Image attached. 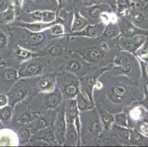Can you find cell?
<instances>
[{
  "instance_id": "6da1fadb",
  "label": "cell",
  "mask_w": 148,
  "mask_h": 147,
  "mask_svg": "<svg viewBox=\"0 0 148 147\" xmlns=\"http://www.w3.org/2000/svg\"><path fill=\"white\" fill-rule=\"evenodd\" d=\"M80 141L86 145L99 144V136L103 131L99 113L96 107L80 113Z\"/></svg>"
},
{
  "instance_id": "7a4b0ae2",
  "label": "cell",
  "mask_w": 148,
  "mask_h": 147,
  "mask_svg": "<svg viewBox=\"0 0 148 147\" xmlns=\"http://www.w3.org/2000/svg\"><path fill=\"white\" fill-rule=\"evenodd\" d=\"M23 29L25 32H18V34H14L13 32L11 33V36L16 38L15 39V40H16V44L36 53L43 50L50 42L49 40L54 38L49 32L47 33L44 31L33 32L25 28Z\"/></svg>"
},
{
  "instance_id": "3957f363",
  "label": "cell",
  "mask_w": 148,
  "mask_h": 147,
  "mask_svg": "<svg viewBox=\"0 0 148 147\" xmlns=\"http://www.w3.org/2000/svg\"><path fill=\"white\" fill-rule=\"evenodd\" d=\"M51 62L50 60L45 57L41 56L22 62L17 67L18 79L33 78L45 74L46 71L52 67Z\"/></svg>"
},
{
  "instance_id": "277c9868",
  "label": "cell",
  "mask_w": 148,
  "mask_h": 147,
  "mask_svg": "<svg viewBox=\"0 0 148 147\" xmlns=\"http://www.w3.org/2000/svg\"><path fill=\"white\" fill-rule=\"evenodd\" d=\"M56 75V87L61 91L64 99H75L80 91L79 77L65 70H58Z\"/></svg>"
},
{
  "instance_id": "5b68a950",
  "label": "cell",
  "mask_w": 148,
  "mask_h": 147,
  "mask_svg": "<svg viewBox=\"0 0 148 147\" xmlns=\"http://www.w3.org/2000/svg\"><path fill=\"white\" fill-rule=\"evenodd\" d=\"M34 83L35 79L29 80L27 78L18 79L6 93L8 105L14 108L17 104L32 95L34 93Z\"/></svg>"
},
{
  "instance_id": "8992f818",
  "label": "cell",
  "mask_w": 148,
  "mask_h": 147,
  "mask_svg": "<svg viewBox=\"0 0 148 147\" xmlns=\"http://www.w3.org/2000/svg\"><path fill=\"white\" fill-rule=\"evenodd\" d=\"M77 53L87 63L95 66L103 62L108 56L110 47L106 42H101L99 45H90L77 49Z\"/></svg>"
},
{
  "instance_id": "52a82bcc",
  "label": "cell",
  "mask_w": 148,
  "mask_h": 147,
  "mask_svg": "<svg viewBox=\"0 0 148 147\" xmlns=\"http://www.w3.org/2000/svg\"><path fill=\"white\" fill-rule=\"evenodd\" d=\"M58 70H65L80 77L86 75L94 68V66L85 61L78 53L76 55H67L66 60L58 66Z\"/></svg>"
},
{
  "instance_id": "ba28073f",
  "label": "cell",
  "mask_w": 148,
  "mask_h": 147,
  "mask_svg": "<svg viewBox=\"0 0 148 147\" xmlns=\"http://www.w3.org/2000/svg\"><path fill=\"white\" fill-rule=\"evenodd\" d=\"M111 67L112 66H107L106 67H101V68L95 67L89 72L87 73L86 75L79 77L80 92L83 93L85 96H86L94 103L95 102L93 98V90H94V87L96 84L97 81L103 73L111 70Z\"/></svg>"
},
{
  "instance_id": "9c48e42d",
  "label": "cell",
  "mask_w": 148,
  "mask_h": 147,
  "mask_svg": "<svg viewBox=\"0 0 148 147\" xmlns=\"http://www.w3.org/2000/svg\"><path fill=\"white\" fill-rule=\"evenodd\" d=\"M56 88V75L55 73H45L36 77L34 83L35 95L40 93H49Z\"/></svg>"
},
{
  "instance_id": "30bf717a",
  "label": "cell",
  "mask_w": 148,
  "mask_h": 147,
  "mask_svg": "<svg viewBox=\"0 0 148 147\" xmlns=\"http://www.w3.org/2000/svg\"><path fill=\"white\" fill-rule=\"evenodd\" d=\"M36 95L41 99V107L47 110L58 109L64 101L63 94L57 87L51 92L40 93Z\"/></svg>"
},
{
  "instance_id": "8fae6325",
  "label": "cell",
  "mask_w": 148,
  "mask_h": 147,
  "mask_svg": "<svg viewBox=\"0 0 148 147\" xmlns=\"http://www.w3.org/2000/svg\"><path fill=\"white\" fill-rule=\"evenodd\" d=\"M63 107H64V114L66 123H74L76 126L77 132L80 136V128H81V123H80V111L78 107L77 106L76 99H65L64 102H63Z\"/></svg>"
},
{
  "instance_id": "7c38bea8",
  "label": "cell",
  "mask_w": 148,
  "mask_h": 147,
  "mask_svg": "<svg viewBox=\"0 0 148 147\" xmlns=\"http://www.w3.org/2000/svg\"><path fill=\"white\" fill-rule=\"evenodd\" d=\"M18 79L16 68L0 66V94H6Z\"/></svg>"
},
{
  "instance_id": "4fadbf2b",
  "label": "cell",
  "mask_w": 148,
  "mask_h": 147,
  "mask_svg": "<svg viewBox=\"0 0 148 147\" xmlns=\"http://www.w3.org/2000/svg\"><path fill=\"white\" fill-rule=\"evenodd\" d=\"M105 11H111L110 5L106 3H97L92 6L86 7L83 13L80 12V13L87 18L89 24L91 21H94L91 24H94L100 22V15Z\"/></svg>"
},
{
  "instance_id": "5bb4252c",
  "label": "cell",
  "mask_w": 148,
  "mask_h": 147,
  "mask_svg": "<svg viewBox=\"0 0 148 147\" xmlns=\"http://www.w3.org/2000/svg\"><path fill=\"white\" fill-rule=\"evenodd\" d=\"M106 24L103 22H99L97 24H88L86 27L79 32H69L66 35V36L72 37H83L88 38H99L103 34Z\"/></svg>"
},
{
  "instance_id": "9a60e30c",
  "label": "cell",
  "mask_w": 148,
  "mask_h": 147,
  "mask_svg": "<svg viewBox=\"0 0 148 147\" xmlns=\"http://www.w3.org/2000/svg\"><path fill=\"white\" fill-rule=\"evenodd\" d=\"M53 130L56 141L58 145H64L65 142V133L66 129V121L64 109L56 113V118L54 121Z\"/></svg>"
},
{
  "instance_id": "2e32d148",
  "label": "cell",
  "mask_w": 148,
  "mask_h": 147,
  "mask_svg": "<svg viewBox=\"0 0 148 147\" xmlns=\"http://www.w3.org/2000/svg\"><path fill=\"white\" fill-rule=\"evenodd\" d=\"M144 41V38L142 36H133V37L126 38L121 36L117 39V44L119 47L123 50L127 52H134L136 51Z\"/></svg>"
},
{
  "instance_id": "e0dca14e",
  "label": "cell",
  "mask_w": 148,
  "mask_h": 147,
  "mask_svg": "<svg viewBox=\"0 0 148 147\" xmlns=\"http://www.w3.org/2000/svg\"><path fill=\"white\" fill-rule=\"evenodd\" d=\"M34 140L43 141V142L47 144L48 146L56 145V144L58 145V142L56 141V137H55L52 126H47V127L38 131L34 134H32L30 141H34Z\"/></svg>"
},
{
  "instance_id": "ac0fdd59",
  "label": "cell",
  "mask_w": 148,
  "mask_h": 147,
  "mask_svg": "<svg viewBox=\"0 0 148 147\" xmlns=\"http://www.w3.org/2000/svg\"><path fill=\"white\" fill-rule=\"evenodd\" d=\"M80 144V136L74 123H66L65 133V142L64 146H79Z\"/></svg>"
},
{
  "instance_id": "d6986e66",
  "label": "cell",
  "mask_w": 148,
  "mask_h": 147,
  "mask_svg": "<svg viewBox=\"0 0 148 147\" xmlns=\"http://www.w3.org/2000/svg\"><path fill=\"white\" fill-rule=\"evenodd\" d=\"M19 144L17 133L12 129H0V146H17Z\"/></svg>"
},
{
  "instance_id": "ffe728a7",
  "label": "cell",
  "mask_w": 148,
  "mask_h": 147,
  "mask_svg": "<svg viewBox=\"0 0 148 147\" xmlns=\"http://www.w3.org/2000/svg\"><path fill=\"white\" fill-rule=\"evenodd\" d=\"M12 50H13V58H15L16 60V61L18 62V64L21 63L22 62L29 60L31 58L38 57L36 52H33V51L27 49L26 48H24L22 46H20L17 44H14V47H13Z\"/></svg>"
},
{
  "instance_id": "44dd1931",
  "label": "cell",
  "mask_w": 148,
  "mask_h": 147,
  "mask_svg": "<svg viewBox=\"0 0 148 147\" xmlns=\"http://www.w3.org/2000/svg\"><path fill=\"white\" fill-rule=\"evenodd\" d=\"M55 23H56V21L52 23H44L42 21H40V22L27 23L24 22V21H18V20L16 22L13 24V26L20 27L25 28V29H27L33 32H42V31L46 30V29H48Z\"/></svg>"
},
{
  "instance_id": "7402d4cb",
  "label": "cell",
  "mask_w": 148,
  "mask_h": 147,
  "mask_svg": "<svg viewBox=\"0 0 148 147\" xmlns=\"http://www.w3.org/2000/svg\"><path fill=\"white\" fill-rule=\"evenodd\" d=\"M41 114V112L36 111L31 109H25L17 114L16 116L15 117V120L17 124L21 125L28 124L33 122L38 117H39Z\"/></svg>"
},
{
  "instance_id": "603a6c76",
  "label": "cell",
  "mask_w": 148,
  "mask_h": 147,
  "mask_svg": "<svg viewBox=\"0 0 148 147\" xmlns=\"http://www.w3.org/2000/svg\"><path fill=\"white\" fill-rule=\"evenodd\" d=\"M88 24H89L88 21L85 16L80 13V10H75L73 13V18H72L70 32H79L84 29Z\"/></svg>"
},
{
  "instance_id": "cb8c5ba5",
  "label": "cell",
  "mask_w": 148,
  "mask_h": 147,
  "mask_svg": "<svg viewBox=\"0 0 148 147\" xmlns=\"http://www.w3.org/2000/svg\"><path fill=\"white\" fill-rule=\"evenodd\" d=\"M59 9L60 10H58L57 16H56V23H60V24H63L67 33H69L72 21V19L71 20V18H70L71 12L67 9H65V8H59Z\"/></svg>"
},
{
  "instance_id": "d4e9b609",
  "label": "cell",
  "mask_w": 148,
  "mask_h": 147,
  "mask_svg": "<svg viewBox=\"0 0 148 147\" xmlns=\"http://www.w3.org/2000/svg\"><path fill=\"white\" fill-rule=\"evenodd\" d=\"M75 99H76L77 106L78 107L80 113L90 110L95 107V104L91 102L86 96H85L80 91L77 94Z\"/></svg>"
},
{
  "instance_id": "484cf974",
  "label": "cell",
  "mask_w": 148,
  "mask_h": 147,
  "mask_svg": "<svg viewBox=\"0 0 148 147\" xmlns=\"http://www.w3.org/2000/svg\"><path fill=\"white\" fill-rule=\"evenodd\" d=\"M119 35L120 30L117 22H110L106 25L100 38L103 39H116L118 38Z\"/></svg>"
},
{
  "instance_id": "4316f807",
  "label": "cell",
  "mask_w": 148,
  "mask_h": 147,
  "mask_svg": "<svg viewBox=\"0 0 148 147\" xmlns=\"http://www.w3.org/2000/svg\"><path fill=\"white\" fill-rule=\"evenodd\" d=\"M97 110L103 126V131H109L112 125L114 124V113H111L105 110H102V109H97Z\"/></svg>"
},
{
  "instance_id": "83f0119b",
  "label": "cell",
  "mask_w": 148,
  "mask_h": 147,
  "mask_svg": "<svg viewBox=\"0 0 148 147\" xmlns=\"http://www.w3.org/2000/svg\"><path fill=\"white\" fill-rule=\"evenodd\" d=\"M17 135H18V143L20 145L25 146L27 144H30L32 133L27 125H21L18 128L17 131Z\"/></svg>"
},
{
  "instance_id": "f1b7e54d",
  "label": "cell",
  "mask_w": 148,
  "mask_h": 147,
  "mask_svg": "<svg viewBox=\"0 0 148 147\" xmlns=\"http://www.w3.org/2000/svg\"><path fill=\"white\" fill-rule=\"evenodd\" d=\"M16 16V13L14 8L11 5H10L6 10L0 13V25H5L12 23L14 21Z\"/></svg>"
},
{
  "instance_id": "f546056e",
  "label": "cell",
  "mask_w": 148,
  "mask_h": 147,
  "mask_svg": "<svg viewBox=\"0 0 148 147\" xmlns=\"http://www.w3.org/2000/svg\"><path fill=\"white\" fill-rule=\"evenodd\" d=\"M42 19V10H36L31 12H27L18 18V21L27 23L40 22Z\"/></svg>"
},
{
  "instance_id": "4dcf8cb0",
  "label": "cell",
  "mask_w": 148,
  "mask_h": 147,
  "mask_svg": "<svg viewBox=\"0 0 148 147\" xmlns=\"http://www.w3.org/2000/svg\"><path fill=\"white\" fill-rule=\"evenodd\" d=\"M13 116V107L9 105L0 107V121L3 124H8L11 121Z\"/></svg>"
},
{
  "instance_id": "1f68e13d",
  "label": "cell",
  "mask_w": 148,
  "mask_h": 147,
  "mask_svg": "<svg viewBox=\"0 0 148 147\" xmlns=\"http://www.w3.org/2000/svg\"><path fill=\"white\" fill-rule=\"evenodd\" d=\"M48 30L54 38L65 36L67 33L64 25L60 23H55L48 29Z\"/></svg>"
},
{
  "instance_id": "d6a6232c",
  "label": "cell",
  "mask_w": 148,
  "mask_h": 147,
  "mask_svg": "<svg viewBox=\"0 0 148 147\" xmlns=\"http://www.w3.org/2000/svg\"><path fill=\"white\" fill-rule=\"evenodd\" d=\"M30 3L31 11L36 10H48L47 2L49 0H29ZM30 11V12H31Z\"/></svg>"
},
{
  "instance_id": "836d02e7",
  "label": "cell",
  "mask_w": 148,
  "mask_h": 147,
  "mask_svg": "<svg viewBox=\"0 0 148 147\" xmlns=\"http://www.w3.org/2000/svg\"><path fill=\"white\" fill-rule=\"evenodd\" d=\"M56 16H57V13L54 10H43L41 21L44 23L55 22L56 19Z\"/></svg>"
},
{
  "instance_id": "e575fe53",
  "label": "cell",
  "mask_w": 148,
  "mask_h": 147,
  "mask_svg": "<svg viewBox=\"0 0 148 147\" xmlns=\"http://www.w3.org/2000/svg\"><path fill=\"white\" fill-rule=\"evenodd\" d=\"M114 124L123 127H127V118L125 113H116L114 114Z\"/></svg>"
},
{
  "instance_id": "d590c367",
  "label": "cell",
  "mask_w": 148,
  "mask_h": 147,
  "mask_svg": "<svg viewBox=\"0 0 148 147\" xmlns=\"http://www.w3.org/2000/svg\"><path fill=\"white\" fill-rule=\"evenodd\" d=\"M8 44V37L5 31L0 28V54H2L7 48Z\"/></svg>"
},
{
  "instance_id": "8d00e7d4",
  "label": "cell",
  "mask_w": 148,
  "mask_h": 147,
  "mask_svg": "<svg viewBox=\"0 0 148 147\" xmlns=\"http://www.w3.org/2000/svg\"><path fill=\"white\" fill-rule=\"evenodd\" d=\"M117 10L119 14L124 13L130 8V3L128 0H116Z\"/></svg>"
},
{
  "instance_id": "74e56055",
  "label": "cell",
  "mask_w": 148,
  "mask_h": 147,
  "mask_svg": "<svg viewBox=\"0 0 148 147\" xmlns=\"http://www.w3.org/2000/svg\"><path fill=\"white\" fill-rule=\"evenodd\" d=\"M24 1L25 0H11L10 1V5L14 8L16 15H19L24 5Z\"/></svg>"
},
{
  "instance_id": "f35d334b",
  "label": "cell",
  "mask_w": 148,
  "mask_h": 147,
  "mask_svg": "<svg viewBox=\"0 0 148 147\" xmlns=\"http://www.w3.org/2000/svg\"><path fill=\"white\" fill-rule=\"evenodd\" d=\"M130 116L133 120H138L142 116V110L139 107L132 109L130 111Z\"/></svg>"
},
{
  "instance_id": "ab89813d",
  "label": "cell",
  "mask_w": 148,
  "mask_h": 147,
  "mask_svg": "<svg viewBox=\"0 0 148 147\" xmlns=\"http://www.w3.org/2000/svg\"><path fill=\"white\" fill-rule=\"evenodd\" d=\"M145 20V17H144L143 14L141 13H136L133 15L132 17V21H134L136 24H140L143 22Z\"/></svg>"
},
{
  "instance_id": "60d3db41",
  "label": "cell",
  "mask_w": 148,
  "mask_h": 147,
  "mask_svg": "<svg viewBox=\"0 0 148 147\" xmlns=\"http://www.w3.org/2000/svg\"><path fill=\"white\" fill-rule=\"evenodd\" d=\"M8 105V99L6 94H0V107Z\"/></svg>"
},
{
  "instance_id": "b9f144b4",
  "label": "cell",
  "mask_w": 148,
  "mask_h": 147,
  "mask_svg": "<svg viewBox=\"0 0 148 147\" xmlns=\"http://www.w3.org/2000/svg\"><path fill=\"white\" fill-rule=\"evenodd\" d=\"M10 5V2L9 0H0V13L3 12Z\"/></svg>"
},
{
  "instance_id": "7bdbcfd3",
  "label": "cell",
  "mask_w": 148,
  "mask_h": 147,
  "mask_svg": "<svg viewBox=\"0 0 148 147\" xmlns=\"http://www.w3.org/2000/svg\"><path fill=\"white\" fill-rule=\"evenodd\" d=\"M147 44V43H145L143 46H142V48L140 49L139 50H138V52H136V54L138 55H140V56H142V55L144 54L147 53V49H148V45Z\"/></svg>"
},
{
  "instance_id": "ee69618b",
  "label": "cell",
  "mask_w": 148,
  "mask_h": 147,
  "mask_svg": "<svg viewBox=\"0 0 148 147\" xmlns=\"http://www.w3.org/2000/svg\"><path fill=\"white\" fill-rule=\"evenodd\" d=\"M81 2L85 7H90L97 4L96 0H81Z\"/></svg>"
},
{
  "instance_id": "f6af8a7d",
  "label": "cell",
  "mask_w": 148,
  "mask_h": 147,
  "mask_svg": "<svg viewBox=\"0 0 148 147\" xmlns=\"http://www.w3.org/2000/svg\"><path fill=\"white\" fill-rule=\"evenodd\" d=\"M140 129L143 134L148 135V126L146 124H141L140 125Z\"/></svg>"
},
{
  "instance_id": "bcb514c9",
  "label": "cell",
  "mask_w": 148,
  "mask_h": 147,
  "mask_svg": "<svg viewBox=\"0 0 148 147\" xmlns=\"http://www.w3.org/2000/svg\"><path fill=\"white\" fill-rule=\"evenodd\" d=\"M56 2H57V3L58 4L59 8H60L62 5H63V4H64V0H56Z\"/></svg>"
},
{
  "instance_id": "7dc6e473",
  "label": "cell",
  "mask_w": 148,
  "mask_h": 147,
  "mask_svg": "<svg viewBox=\"0 0 148 147\" xmlns=\"http://www.w3.org/2000/svg\"><path fill=\"white\" fill-rule=\"evenodd\" d=\"M99 0H96L97 3V2H99ZM105 1H106V3H108V4H110V5H111V0H105ZM114 1H116V0H114Z\"/></svg>"
},
{
  "instance_id": "c3c4849f",
  "label": "cell",
  "mask_w": 148,
  "mask_h": 147,
  "mask_svg": "<svg viewBox=\"0 0 148 147\" xmlns=\"http://www.w3.org/2000/svg\"><path fill=\"white\" fill-rule=\"evenodd\" d=\"M3 123H2V122H1V121H0V129H2V128H3Z\"/></svg>"
},
{
  "instance_id": "681fc988",
  "label": "cell",
  "mask_w": 148,
  "mask_h": 147,
  "mask_svg": "<svg viewBox=\"0 0 148 147\" xmlns=\"http://www.w3.org/2000/svg\"><path fill=\"white\" fill-rule=\"evenodd\" d=\"M146 91H147V93L148 94V84L146 85Z\"/></svg>"
},
{
  "instance_id": "f907efd6",
  "label": "cell",
  "mask_w": 148,
  "mask_h": 147,
  "mask_svg": "<svg viewBox=\"0 0 148 147\" xmlns=\"http://www.w3.org/2000/svg\"><path fill=\"white\" fill-rule=\"evenodd\" d=\"M132 1H134V2H136V1H138V0H132Z\"/></svg>"
},
{
  "instance_id": "816d5d0a",
  "label": "cell",
  "mask_w": 148,
  "mask_h": 147,
  "mask_svg": "<svg viewBox=\"0 0 148 147\" xmlns=\"http://www.w3.org/2000/svg\"><path fill=\"white\" fill-rule=\"evenodd\" d=\"M0 65H1V63H0Z\"/></svg>"
},
{
  "instance_id": "f5cc1de1",
  "label": "cell",
  "mask_w": 148,
  "mask_h": 147,
  "mask_svg": "<svg viewBox=\"0 0 148 147\" xmlns=\"http://www.w3.org/2000/svg\"></svg>"
}]
</instances>
